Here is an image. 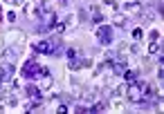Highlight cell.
Returning <instances> with one entry per match:
<instances>
[{
    "mask_svg": "<svg viewBox=\"0 0 164 114\" xmlns=\"http://www.w3.org/2000/svg\"><path fill=\"white\" fill-rule=\"evenodd\" d=\"M110 38H112L110 27H101V29H99V41L101 43H110Z\"/></svg>",
    "mask_w": 164,
    "mask_h": 114,
    "instance_id": "obj_1",
    "label": "cell"
},
{
    "mask_svg": "<svg viewBox=\"0 0 164 114\" xmlns=\"http://www.w3.org/2000/svg\"><path fill=\"white\" fill-rule=\"evenodd\" d=\"M36 49H38V52H50V45L47 43H41V45H36Z\"/></svg>",
    "mask_w": 164,
    "mask_h": 114,
    "instance_id": "obj_2",
    "label": "cell"
}]
</instances>
